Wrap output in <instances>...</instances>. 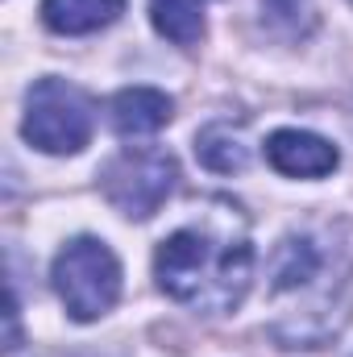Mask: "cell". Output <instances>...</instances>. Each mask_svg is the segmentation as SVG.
Wrapping results in <instances>:
<instances>
[{
	"label": "cell",
	"instance_id": "obj_1",
	"mask_svg": "<svg viewBox=\"0 0 353 357\" xmlns=\"http://www.w3.org/2000/svg\"><path fill=\"white\" fill-rule=\"evenodd\" d=\"M154 278L163 295L191 312L229 316L241 307L254 278V241L241 208L233 199H208L187 225L158 241Z\"/></svg>",
	"mask_w": 353,
	"mask_h": 357
},
{
	"label": "cell",
	"instance_id": "obj_2",
	"mask_svg": "<svg viewBox=\"0 0 353 357\" xmlns=\"http://www.w3.org/2000/svg\"><path fill=\"white\" fill-rule=\"evenodd\" d=\"M329 233L291 229L270 258V291L278 303H287L283 320L270 328L283 349H320L341 328L329 307H341L337 282H350L353 254H345V245H337Z\"/></svg>",
	"mask_w": 353,
	"mask_h": 357
},
{
	"label": "cell",
	"instance_id": "obj_3",
	"mask_svg": "<svg viewBox=\"0 0 353 357\" xmlns=\"http://www.w3.org/2000/svg\"><path fill=\"white\" fill-rule=\"evenodd\" d=\"M96 129V104L84 88L46 75L25 91V116H21V133L33 150L42 154H80L91 142Z\"/></svg>",
	"mask_w": 353,
	"mask_h": 357
},
{
	"label": "cell",
	"instance_id": "obj_4",
	"mask_svg": "<svg viewBox=\"0 0 353 357\" xmlns=\"http://www.w3.org/2000/svg\"><path fill=\"white\" fill-rule=\"evenodd\" d=\"M54 295L63 299L67 316L91 324L100 316H108L121 299V262L108 250V241L100 237H75L59 250L54 266H50Z\"/></svg>",
	"mask_w": 353,
	"mask_h": 357
},
{
	"label": "cell",
	"instance_id": "obj_5",
	"mask_svg": "<svg viewBox=\"0 0 353 357\" xmlns=\"http://www.w3.org/2000/svg\"><path fill=\"white\" fill-rule=\"evenodd\" d=\"M175 183H179L175 154L158 150V146H129L117 158H108L104 171H100L104 199L129 220H150L171 199Z\"/></svg>",
	"mask_w": 353,
	"mask_h": 357
},
{
	"label": "cell",
	"instance_id": "obj_6",
	"mask_svg": "<svg viewBox=\"0 0 353 357\" xmlns=\"http://www.w3.org/2000/svg\"><path fill=\"white\" fill-rule=\"evenodd\" d=\"M266 162L287 178H324L341 167V154L320 133H308V129H274L266 137Z\"/></svg>",
	"mask_w": 353,
	"mask_h": 357
},
{
	"label": "cell",
	"instance_id": "obj_7",
	"mask_svg": "<svg viewBox=\"0 0 353 357\" xmlns=\"http://www.w3.org/2000/svg\"><path fill=\"white\" fill-rule=\"evenodd\" d=\"M171 116H175V100L158 88H125L108 104V121L121 137H150L163 125H171Z\"/></svg>",
	"mask_w": 353,
	"mask_h": 357
},
{
	"label": "cell",
	"instance_id": "obj_8",
	"mask_svg": "<svg viewBox=\"0 0 353 357\" xmlns=\"http://www.w3.org/2000/svg\"><path fill=\"white\" fill-rule=\"evenodd\" d=\"M125 13V0H42V25L63 38H84L112 25Z\"/></svg>",
	"mask_w": 353,
	"mask_h": 357
},
{
	"label": "cell",
	"instance_id": "obj_9",
	"mask_svg": "<svg viewBox=\"0 0 353 357\" xmlns=\"http://www.w3.org/2000/svg\"><path fill=\"white\" fill-rule=\"evenodd\" d=\"M212 0H150V21L154 29L175 42V46H195L204 38V17Z\"/></svg>",
	"mask_w": 353,
	"mask_h": 357
},
{
	"label": "cell",
	"instance_id": "obj_10",
	"mask_svg": "<svg viewBox=\"0 0 353 357\" xmlns=\"http://www.w3.org/2000/svg\"><path fill=\"white\" fill-rule=\"evenodd\" d=\"M195 158L216 171V175H233V171H246L250 162V150L241 142V133H233L229 125H208L200 137H195Z\"/></svg>",
	"mask_w": 353,
	"mask_h": 357
},
{
	"label": "cell",
	"instance_id": "obj_11",
	"mask_svg": "<svg viewBox=\"0 0 353 357\" xmlns=\"http://www.w3.org/2000/svg\"><path fill=\"white\" fill-rule=\"evenodd\" d=\"M258 17L266 33L299 42L316 29V0H258Z\"/></svg>",
	"mask_w": 353,
	"mask_h": 357
},
{
	"label": "cell",
	"instance_id": "obj_12",
	"mask_svg": "<svg viewBox=\"0 0 353 357\" xmlns=\"http://www.w3.org/2000/svg\"><path fill=\"white\" fill-rule=\"evenodd\" d=\"M350 4H353V0H350Z\"/></svg>",
	"mask_w": 353,
	"mask_h": 357
}]
</instances>
